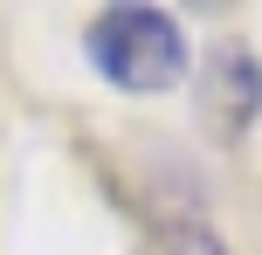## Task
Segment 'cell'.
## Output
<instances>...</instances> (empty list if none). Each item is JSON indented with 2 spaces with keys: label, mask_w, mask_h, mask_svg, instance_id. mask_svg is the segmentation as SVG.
<instances>
[{
  "label": "cell",
  "mask_w": 262,
  "mask_h": 255,
  "mask_svg": "<svg viewBox=\"0 0 262 255\" xmlns=\"http://www.w3.org/2000/svg\"><path fill=\"white\" fill-rule=\"evenodd\" d=\"M83 55L111 90L131 97H166L172 83H186V28L166 7H97L83 21Z\"/></svg>",
  "instance_id": "1"
},
{
  "label": "cell",
  "mask_w": 262,
  "mask_h": 255,
  "mask_svg": "<svg viewBox=\"0 0 262 255\" xmlns=\"http://www.w3.org/2000/svg\"><path fill=\"white\" fill-rule=\"evenodd\" d=\"M193 110H200V124H207L214 145H242V138L262 124V55L242 35L214 41V49L200 55Z\"/></svg>",
  "instance_id": "2"
},
{
  "label": "cell",
  "mask_w": 262,
  "mask_h": 255,
  "mask_svg": "<svg viewBox=\"0 0 262 255\" xmlns=\"http://www.w3.org/2000/svg\"><path fill=\"white\" fill-rule=\"evenodd\" d=\"M159 255H228V242L221 235L207 228V221H166V228H159Z\"/></svg>",
  "instance_id": "3"
}]
</instances>
